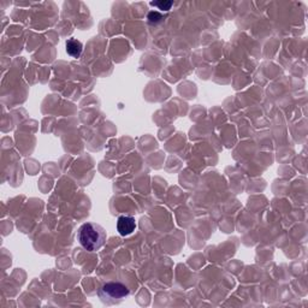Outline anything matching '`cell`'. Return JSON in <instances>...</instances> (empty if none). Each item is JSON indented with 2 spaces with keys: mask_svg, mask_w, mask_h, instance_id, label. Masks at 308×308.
<instances>
[{
  "mask_svg": "<svg viewBox=\"0 0 308 308\" xmlns=\"http://www.w3.org/2000/svg\"><path fill=\"white\" fill-rule=\"evenodd\" d=\"M106 231L95 223H84L77 231V239L81 246L88 252H96L106 242Z\"/></svg>",
  "mask_w": 308,
  "mask_h": 308,
  "instance_id": "cell-1",
  "label": "cell"
},
{
  "mask_svg": "<svg viewBox=\"0 0 308 308\" xmlns=\"http://www.w3.org/2000/svg\"><path fill=\"white\" fill-rule=\"evenodd\" d=\"M100 300L106 305H115L123 301L129 296L130 290L126 285L119 282H109L104 284L98 291Z\"/></svg>",
  "mask_w": 308,
  "mask_h": 308,
  "instance_id": "cell-2",
  "label": "cell"
},
{
  "mask_svg": "<svg viewBox=\"0 0 308 308\" xmlns=\"http://www.w3.org/2000/svg\"><path fill=\"white\" fill-rule=\"evenodd\" d=\"M136 223L135 218L129 217V215H120L117 220V231L119 235L129 236L135 231Z\"/></svg>",
  "mask_w": 308,
  "mask_h": 308,
  "instance_id": "cell-3",
  "label": "cell"
},
{
  "mask_svg": "<svg viewBox=\"0 0 308 308\" xmlns=\"http://www.w3.org/2000/svg\"><path fill=\"white\" fill-rule=\"evenodd\" d=\"M65 47H67L68 54L72 58H80L83 52L82 42L78 41L77 39H69L65 42Z\"/></svg>",
  "mask_w": 308,
  "mask_h": 308,
  "instance_id": "cell-4",
  "label": "cell"
},
{
  "mask_svg": "<svg viewBox=\"0 0 308 308\" xmlns=\"http://www.w3.org/2000/svg\"><path fill=\"white\" fill-rule=\"evenodd\" d=\"M172 5H173V2L168 1V0H160V1H152L151 2V6L158 7L160 11H168Z\"/></svg>",
  "mask_w": 308,
  "mask_h": 308,
  "instance_id": "cell-5",
  "label": "cell"
},
{
  "mask_svg": "<svg viewBox=\"0 0 308 308\" xmlns=\"http://www.w3.org/2000/svg\"><path fill=\"white\" fill-rule=\"evenodd\" d=\"M147 20H148V22L152 23V24H158V23L164 21V16L158 11H151L148 16H147Z\"/></svg>",
  "mask_w": 308,
  "mask_h": 308,
  "instance_id": "cell-6",
  "label": "cell"
}]
</instances>
